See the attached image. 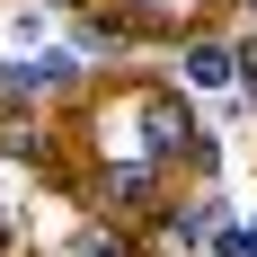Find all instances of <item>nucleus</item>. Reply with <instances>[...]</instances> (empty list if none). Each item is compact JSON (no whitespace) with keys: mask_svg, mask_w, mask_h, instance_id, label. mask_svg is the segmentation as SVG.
I'll return each mask as SVG.
<instances>
[{"mask_svg":"<svg viewBox=\"0 0 257 257\" xmlns=\"http://www.w3.org/2000/svg\"><path fill=\"white\" fill-rule=\"evenodd\" d=\"M213 257H257V239H239V231H222V239H213Z\"/></svg>","mask_w":257,"mask_h":257,"instance_id":"7ed1b4c3","label":"nucleus"},{"mask_svg":"<svg viewBox=\"0 0 257 257\" xmlns=\"http://www.w3.org/2000/svg\"><path fill=\"white\" fill-rule=\"evenodd\" d=\"M231 71H239V62H231V45H195V53H186V80H195V89H222Z\"/></svg>","mask_w":257,"mask_h":257,"instance_id":"f257e3e1","label":"nucleus"},{"mask_svg":"<svg viewBox=\"0 0 257 257\" xmlns=\"http://www.w3.org/2000/svg\"><path fill=\"white\" fill-rule=\"evenodd\" d=\"M71 71H80L71 53H36V62H18V89H62Z\"/></svg>","mask_w":257,"mask_h":257,"instance_id":"f03ea898","label":"nucleus"}]
</instances>
